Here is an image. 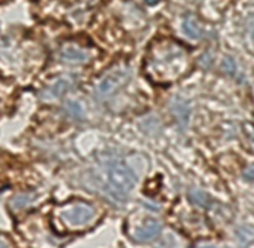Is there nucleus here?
<instances>
[{
  "label": "nucleus",
  "mask_w": 254,
  "mask_h": 248,
  "mask_svg": "<svg viewBox=\"0 0 254 248\" xmlns=\"http://www.w3.org/2000/svg\"><path fill=\"white\" fill-rule=\"evenodd\" d=\"M61 57L65 60V61H73V62H85L88 61L89 55L79 49V48H74V46H68V48H64L61 51Z\"/></svg>",
  "instance_id": "423d86ee"
},
{
  "label": "nucleus",
  "mask_w": 254,
  "mask_h": 248,
  "mask_svg": "<svg viewBox=\"0 0 254 248\" xmlns=\"http://www.w3.org/2000/svg\"><path fill=\"white\" fill-rule=\"evenodd\" d=\"M128 79H129V70L128 68H116V70L110 71L107 76L103 77V80L98 83V86L95 89L98 98H107V97H110Z\"/></svg>",
  "instance_id": "7ed1b4c3"
},
{
  "label": "nucleus",
  "mask_w": 254,
  "mask_h": 248,
  "mask_svg": "<svg viewBox=\"0 0 254 248\" xmlns=\"http://www.w3.org/2000/svg\"><path fill=\"white\" fill-rule=\"evenodd\" d=\"M100 189L113 201L124 202L137 183L134 171L121 159L107 156L100 164V174L97 177Z\"/></svg>",
  "instance_id": "f257e3e1"
},
{
  "label": "nucleus",
  "mask_w": 254,
  "mask_h": 248,
  "mask_svg": "<svg viewBox=\"0 0 254 248\" xmlns=\"http://www.w3.org/2000/svg\"><path fill=\"white\" fill-rule=\"evenodd\" d=\"M183 30H185V33H186L189 37H192V39H196V37L201 36V27L198 25L196 19H195L192 15L186 16V19H185V22H183Z\"/></svg>",
  "instance_id": "0eeeda50"
},
{
  "label": "nucleus",
  "mask_w": 254,
  "mask_h": 248,
  "mask_svg": "<svg viewBox=\"0 0 254 248\" xmlns=\"http://www.w3.org/2000/svg\"><path fill=\"white\" fill-rule=\"evenodd\" d=\"M0 248H10V244L7 243L4 237H0Z\"/></svg>",
  "instance_id": "ddd939ff"
},
{
  "label": "nucleus",
  "mask_w": 254,
  "mask_h": 248,
  "mask_svg": "<svg viewBox=\"0 0 254 248\" xmlns=\"http://www.w3.org/2000/svg\"><path fill=\"white\" fill-rule=\"evenodd\" d=\"M60 216L70 226H85L95 217V210L88 204H77L63 210Z\"/></svg>",
  "instance_id": "20e7f679"
},
{
  "label": "nucleus",
  "mask_w": 254,
  "mask_h": 248,
  "mask_svg": "<svg viewBox=\"0 0 254 248\" xmlns=\"http://www.w3.org/2000/svg\"><path fill=\"white\" fill-rule=\"evenodd\" d=\"M67 113L71 116V118H82V107L77 104V103H68L67 104Z\"/></svg>",
  "instance_id": "9d476101"
},
{
  "label": "nucleus",
  "mask_w": 254,
  "mask_h": 248,
  "mask_svg": "<svg viewBox=\"0 0 254 248\" xmlns=\"http://www.w3.org/2000/svg\"><path fill=\"white\" fill-rule=\"evenodd\" d=\"M146 3H150V4H155V3H158L159 0H144Z\"/></svg>",
  "instance_id": "4468645a"
},
{
  "label": "nucleus",
  "mask_w": 254,
  "mask_h": 248,
  "mask_svg": "<svg viewBox=\"0 0 254 248\" xmlns=\"http://www.w3.org/2000/svg\"><path fill=\"white\" fill-rule=\"evenodd\" d=\"M244 177H246L249 182H254V167H250L249 170L244 171Z\"/></svg>",
  "instance_id": "f8f14e48"
},
{
  "label": "nucleus",
  "mask_w": 254,
  "mask_h": 248,
  "mask_svg": "<svg viewBox=\"0 0 254 248\" xmlns=\"http://www.w3.org/2000/svg\"><path fill=\"white\" fill-rule=\"evenodd\" d=\"M73 86H71V82L70 80H67V79H61V80H58L55 85H52L49 89H48V92H49V95H52V97H58V95H63V94H65L67 91H70ZM51 97V98H52Z\"/></svg>",
  "instance_id": "1a4fd4ad"
},
{
  "label": "nucleus",
  "mask_w": 254,
  "mask_h": 248,
  "mask_svg": "<svg viewBox=\"0 0 254 248\" xmlns=\"http://www.w3.org/2000/svg\"><path fill=\"white\" fill-rule=\"evenodd\" d=\"M247 36H249V42H250V46L253 48L254 51V15L249 18L247 21Z\"/></svg>",
  "instance_id": "9b49d317"
},
{
  "label": "nucleus",
  "mask_w": 254,
  "mask_h": 248,
  "mask_svg": "<svg viewBox=\"0 0 254 248\" xmlns=\"http://www.w3.org/2000/svg\"><path fill=\"white\" fill-rule=\"evenodd\" d=\"M161 223L156 220H147L143 226H140L135 232H134V240L138 243H147L152 241L153 238H156L161 234Z\"/></svg>",
  "instance_id": "39448f33"
},
{
  "label": "nucleus",
  "mask_w": 254,
  "mask_h": 248,
  "mask_svg": "<svg viewBox=\"0 0 254 248\" xmlns=\"http://www.w3.org/2000/svg\"><path fill=\"white\" fill-rule=\"evenodd\" d=\"M196 248H219V247H214V246H199V247Z\"/></svg>",
  "instance_id": "2eb2a0df"
},
{
  "label": "nucleus",
  "mask_w": 254,
  "mask_h": 248,
  "mask_svg": "<svg viewBox=\"0 0 254 248\" xmlns=\"http://www.w3.org/2000/svg\"><path fill=\"white\" fill-rule=\"evenodd\" d=\"M36 199V195L33 193H21V195H16L10 199V207L13 210H21V208H25L31 204V201Z\"/></svg>",
  "instance_id": "6e6552de"
},
{
  "label": "nucleus",
  "mask_w": 254,
  "mask_h": 248,
  "mask_svg": "<svg viewBox=\"0 0 254 248\" xmlns=\"http://www.w3.org/2000/svg\"><path fill=\"white\" fill-rule=\"evenodd\" d=\"M153 73L159 82H173L183 76L189 68V55L177 42H164L156 51L152 62Z\"/></svg>",
  "instance_id": "f03ea898"
}]
</instances>
